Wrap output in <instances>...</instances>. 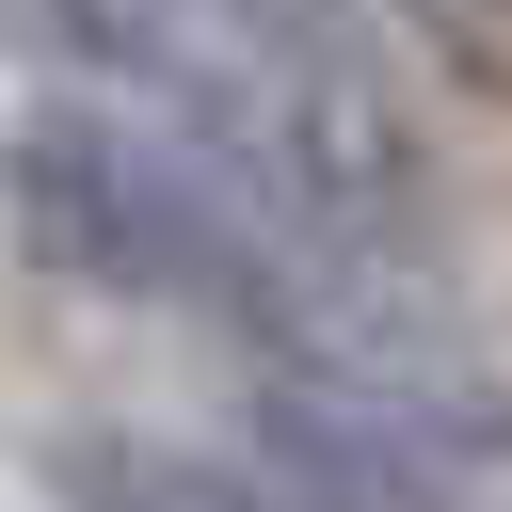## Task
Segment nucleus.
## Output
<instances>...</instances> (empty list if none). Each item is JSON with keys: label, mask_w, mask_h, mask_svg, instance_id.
<instances>
[{"label": "nucleus", "mask_w": 512, "mask_h": 512, "mask_svg": "<svg viewBox=\"0 0 512 512\" xmlns=\"http://www.w3.org/2000/svg\"><path fill=\"white\" fill-rule=\"evenodd\" d=\"M224 464L256 480V512H480L432 432H400V416H368V400H336L304 368H256Z\"/></svg>", "instance_id": "nucleus-2"}, {"label": "nucleus", "mask_w": 512, "mask_h": 512, "mask_svg": "<svg viewBox=\"0 0 512 512\" xmlns=\"http://www.w3.org/2000/svg\"><path fill=\"white\" fill-rule=\"evenodd\" d=\"M48 480H64V512H256V480L224 448H160V432H64Z\"/></svg>", "instance_id": "nucleus-5"}, {"label": "nucleus", "mask_w": 512, "mask_h": 512, "mask_svg": "<svg viewBox=\"0 0 512 512\" xmlns=\"http://www.w3.org/2000/svg\"><path fill=\"white\" fill-rule=\"evenodd\" d=\"M368 32L416 48V64L464 80V96H512V0H368Z\"/></svg>", "instance_id": "nucleus-6"}, {"label": "nucleus", "mask_w": 512, "mask_h": 512, "mask_svg": "<svg viewBox=\"0 0 512 512\" xmlns=\"http://www.w3.org/2000/svg\"><path fill=\"white\" fill-rule=\"evenodd\" d=\"M0 48L48 96H128V112H160L192 80V16L176 0H0Z\"/></svg>", "instance_id": "nucleus-3"}, {"label": "nucleus", "mask_w": 512, "mask_h": 512, "mask_svg": "<svg viewBox=\"0 0 512 512\" xmlns=\"http://www.w3.org/2000/svg\"><path fill=\"white\" fill-rule=\"evenodd\" d=\"M192 48H224L240 80H288V96H384V32L368 0H176Z\"/></svg>", "instance_id": "nucleus-4"}, {"label": "nucleus", "mask_w": 512, "mask_h": 512, "mask_svg": "<svg viewBox=\"0 0 512 512\" xmlns=\"http://www.w3.org/2000/svg\"><path fill=\"white\" fill-rule=\"evenodd\" d=\"M0 224L80 304L224 320V272H240V192L128 96H48L32 80V112L0 128Z\"/></svg>", "instance_id": "nucleus-1"}]
</instances>
